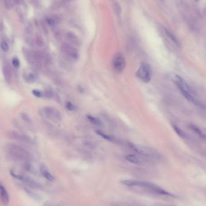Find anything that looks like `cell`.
Instances as JSON below:
<instances>
[{"instance_id": "obj_6", "label": "cell", "mask_w": 206, "mask_h": 206, "mask_svg": "<svg viewBox=\"0 0 206 206\" xmlns=\"http://www.w3.org/2000/svg\"><path fill=\"white\" fill-rule=\"evenodd\" d=\"M63 53L69 59L77 60L79 57V53L77 49L70 44L64 43L61 47Z\"/></svg>"}, {"instance_id": "obj_23", "label": "cell", "mask_w": 206, "mask_h": 206, "mask_svg": "<svg viewBox=\"0 0 206 206\" xmlns=\"http://www.w3.org/2000/svg\"><path fill=\"white\" fill-rule=\"evenodd\" d=\"M114 10H115L116 14L120 15L121 13V8L120 5H119V4L116 3V4H114Z\"/></svg>"}, {"instance_id": "obj_32", "label": "cell", "mask_w": 206, "mask_h": 206, "mask_svg": "<svg viewBox=\"0 0 206 206\" xmlns=\"http://www.w3.org/2000/svg\"><path fill=\"white\" fill-rule=\"evenodd\" d=\"M65 1H72V0H65Z\"/></svg>"}, {"instance_id": "obj_26", "label": "cell", "mask_w": 206, "mask_h": 206, "mask_svg": "<svg viewBox=\"0 0 206 206\" xmlns=\"http://www.w3.org/2000/svg\"><path fill=\"white\" fill-rule=\"evenodd\" d=\"M12 63L13 65V66L16 68H18L20 66V62L18 60V59H17L16 58H14L12 60Z\"/></svg>"}, {"instance_id": "obj_18", "label": "cell", "mask_w": 206, "mask_h": 206, "mask_svg": "<svg viewBox=\"0 0 206 206\" xmlns=\"http://www.w3.org/2000/svg\"><path fill=\"white\" fill-rule=\"evenodd\" d=\"M172 127H173L174 130L175 131V132L177 133V134L179 136H180L181 137H185V134L184 133V132H183V131H182L181 129H180L178 127H177V126H175V125H173Z\"/></svg>"}, {"instance_id": "obj_30", "label": "cell", "mask_w": 206, "mask_h": 206, "mask_svg": "<svg viewBox=\"0 0 206 206\" xmlns=\"http://www.w3.org/2000/svg\"><path fill=\"white\" fill-rule=\"evenodd\" d=\"M44 206H56L54 204L52 203H48V204H46Z\"/></svg>"}, {"instance_id": "obj_15", "label": "cell", "mask_w": 206, "mask_h": 206, "mask_svg": "<svg viewBox=\"0 0 206 206\" xmlns=\"http://www.w3.org/2000/svg\"><path fill=\"white\" fill-rule=\"evenodd\" d=\"M96 133L98 135L100 136L101 137H103V138L105 139L106 140H109V141H110V142H114V141L116 140L115 138H114V136H111V135H107V134H106V133H103V132H101V131H99V130L96 131Z\"/></svg>"}, {"instance_id": "obj_3", "label": "cell", "mask_w": 206, "mask_h": 206, "mask_svg": "<svg viewBox=\"0 0 206 206\" xmlns=\"http://www.w3.org/2000/svg\"><path fill=\"white\" fill-rule=\"evenodd\" d=\"M10 155L16 160L27 161L30 159V154L24 148L17 145H11L9 147Z\"/></svg>"}, {"instance_id": "obj_7", "label": "cell", "mask_w": 206, "mask_h": 206, "mask_svg": "<svg viewBox=\"0 0 206 206\" xmlns=\"http://www.w3.org/2000/svg\"><path fill=\"white\" fill-rule=\"evenodd\" d=\"M42 110L46 117L51 121L54 122H60L62 119V115L60 112L54 107L49 106L45 107Z\"/></svg>"}, {"instance_id": "obj_17", "label": "cell", "mask_w": 206, "mask_h": 206, "mask_svg": "<svg viewBox=\"0 0 206 206\" xmlns=\"http://www.w3.org/2000/svg\"><path fill=\"white\" fill-rule=\"evenodd\" d=\"M42 174L46 180H48L49 181H53L54 180V178L53 175L45 169H43L42 170Z\"/></svg>"}, {"instance_id": "obj_14", "label": "cell", "mask_w": 206, "mask_h": 206, "mask_svg": "<svg viewBox=\"0 0 206 206\" xmlns=\"http://www.w3.org/2000/svg\"><path fill=\"white\" fill-rule=\"evenodd\" d=\"M164 31H165V33L168 36V37L169 38V39L176 45L178 46H180V42L179 41V39H177V38L175 36V35L174 34H173L171 31H170L168 29H164Z\"/></svg>"}, {"instance_id": "obj_11", "label": "cell", "mask_w": 206, "mask_h": 206, "mask_svg": "<svg viewBox=\"0 0 206 206\" xmlns=\"http://www.w3.org/2000/svg\"><path fill=\"white\" fill-rule=\"evenodd\" d=\"M0 199L4 205L8 204L9 202V195L5 187L1 183H0Z\"/></svg>"}, {"instance_id": "obj_8", "label": "cell", "mask_w": 206, "mask_h": 206, "mask_svg": "<svg viewBox=\"0 0 206 206\" xmlns=\"http://www.w3.org/2000/svg\"><path fill=\"white\" fill-rule=\"evenodd\" d=\"M9 137L10 138V139H12L22 141V142H25V143H31V140L29 136H28L25 135L18 133H17L16 132H13V131L10 132L9 133Z\"/></svg>"}, {"instance_id": "obj_19", "label": "cell", "mask_w": 206, "mask_h": 206, "mask_svg": "<svg viewBox=\"0 0 206 206\" xmlns=\"http://www.w3.org/2000/svg\"><path fill=\"white\" fill-rule=\"evenodd\" d=\"M3 2L4 6L6 9L7 10L11 9V8L12 7V3L11 0H3Z\"/></svg>"}, {"instance_id": "obj_27", "label": "cell", "mask_w": 206, "mask_h": 206, "mask_svg": "<svg viewBox=\"0 0 206 206\" xmlns=\"http://www.w3.org/2000/svg\"><path fill=\"white\" fill-rule=\"evenodd\" d=\"M33 94H34L36 96L39 97V98L42 97V96H43V95H44V93H42L41 92L39 91H37V90L33 91Z\"/></svg>"}, {"instance_id": "obj_13", "label": "cell", "mask_w": 206, "mask_h": 206, "mask_svg": "<svg viewBox=\"0 0 206 206\" xmlns=\"http://www.w3.org/2000/svg\"><path fill=\"white\" fill-rule=\"evenodd\" d=\"M2 72L5 80L7 81H9L12 78V71L10 67L7 65H4L2 68Z\"/></svg>"}, {"instance_id": "obj_5", "label": "cell", "mask_w": 206, "mask_h": 206, "mask_svg": "<svg viewBox=\"0 0 206 206\" xmlns=\"http://www.w3.org/2000/svg\"><path fill=\"white\" fill-rule=\"evenodd\" d=\"M112 68L117 73H122L126 67V60L121 53L115 54L112 61Z\"/></svg>"}, {"instance_id": "obj_24", "label": "cell", "mask_w": 206, "mask_h": 206, "mask_svg": "<svg viewBox=\"0 0 206 206\" xmlns=\"http://www.w3.org/2000/svg\"><path fill=\"white\" fill-rule=\"evenodd\" d=\"M1 46L2 49L4 51H7L9 50V45H8V44H7L5 42H2L1 43Z\"/></svg>"}, {"instance_id": "obj_4", "label": "cell", "mask_w": 206, "mask_h": 206, "mask_svg": "<svg viewBox=\"0 0 206 206\" xmlns=\"http://www.w3.org/2000/svg\"><path fill=\"white\" fill-rule=\"evenodd\" d=\"M136 75L143 82L149 83L152 77V70L150 66L146 63H142L137 70Z\"/></svg>"}, {"instance_id": "obj_20", "label": "cell", "mask_w": 206, "mask_h": 206, "mask_svg": "<svg viewBox=\"0 0 206 206\" xmlns=\"http://www.w3.org/2000/svg\"><path fill=\"white\" fill-rule=\"evenodd\" d=\"M190 128H191L192 130H193V131H195L197 133H198V134L199 135H200L201 137H204L206 136L201 132V131L199 128H198L197 127L194 126L193 125H190Z\"/></svg>"}, {"instance_id": "obj_12", "label": "cell", "mask_w": 206, "mask_h": 206, "mask_svg": "<svg viewBox=\"0 0 206 206\" xmlns=\"http://www.w3.org/2000/svg\"><path fill=\"white\" fill-rule=\"evenodd\" d=\"M12 175H13V177H16V179H18L20 180H21L23 182H24L26 184H27L28 185H29L30 186H32V187H37L39 185L36 183V182H35L34 180H31V179H30L29 177H24V176H23V175H16V174H13Z\"/></svg>"}, {"instance_id": "obj_22", "label": "cell", "mask_w": 206, "mask_h": 206, "mask_svg": "<svg viewBox=\"0 0 206 206\" xmlns=\"http://www.w3.org/2000/svg\"><path fill=\"white\" fill-rule=\"evenodd\" d=\"M66 107L69 111H73L75 109L74 105L70 101H67L66 103Z\"/></svg>"}, {"instance_id": "obj_10", "label": "cell", "mask_w": 206, "mask_h": 206, "mask_svg": "<svg viewBox=\"0 0 206 206\" xmlns=\"http://www.w3.org/2000/svg\"><path fill=\"white\" fill-rule=\"evenodd\" d=\"M66 38L70 44L73 45L78 46L80 45V40L79 38L73 32L68 31L66 34Z\"/></svg>"}, {"instance_id": "obj_29", "label": "cell", "mask_w": 206, "mask_h": 206, "mask_svg": "<svg viewBox=\"0 0 206 206\" xmlns=\"http://www.w3.org/2000/svg\"><path fill=\"white\" fill-rule=\"evenodd\" d=\"M13 1L14 3L16 5H20L22 2V0H13Z\"/></svg>"}, {"instance_id": "obj_21", "label": "cell", "mask_w": 206, "mask_h": 206, "mask_svg": "<svg viewBox=\"0 0 206 206\" xmlns=\"http://www.w3.org/2000/svg\"><path fill=\"white\" fill-rule=\"evenodd\" d=\"M36 45L39 46V47H41L42 46L44 45V41H43V39H42V38L41 36H38L36 38Z\"/></svg>"}, {"instance_id": "obj_31", "label": "cell", "mask_w": 206, "mask_h": 206, "mask_svg": "<svg viewBox=\"0 0 206 206\" xmlns=\"http://www.w3.org/2000/svg\"><path fill=\"white\" fill-rule=\"evenodd\" d=\"M195 1H196V2H198V1H200V0H195Z\"/></svg>"}, {"instance_id": "obj_1", "label": "cell", "mask_w": 206, "mask_h": 206, "mask_svg": "<svg viewBox=\"0 0 206 206\" xmlns=\"http://www.w3.org/2000/svg\"><path fill=\"white\" fill-rule=\"evenodd\" d=\"M121 182L122 184L128 186V187H140L152 193L162 195H167V196H171V197L173 196L171 193L164 190V189H161L160 187L154 183H150V182H144V181L132 180H122Z\"/></svg>"}, {"instance_id": "obj_2", "label": "cell", "mask_w": 206, "mask_h": 206, "mask_svg": "<svg viewBox=\"0 0 206 206\" xmlns=\"http://www.w3.org/2000/svg\"><path fill=\"white\" fill-rule=\"evenodd\" d=\"M174 80L179 91L187 100L197 106H201L200 101L195 98L192 93L190 86L182 77L178 75H175Z\"/></svg>"}, {"instance_id": "obj_25", "label": "cell", "mask_w": 206, "mask_h": 206, "mask_svg": "<svg viewBox=\"0 0 206 206\" xmlns=\"http://www.w3.org/2000/svg\"><path fill=\"white\" fill-rule=\"evenodd\" d=\"M46 22L50 25H54L56 23V21L52 18H48L46 19Z\"/></svg>"}, {"instance_id": "obj_9", "label": "cell", "mask_w": 206, "mask_h": 206, "mask_svg": "<svg viewBox=\"0 0 206 206\" xmlns=\"http://www.w3.org/2000/svg\"><path fill=\"white\" fill-rule=\"evenodd\" d=\"M145 157L136 154H128L125 156V159L135 164H142L144 163Z\"/></svg>"}, {"instance_id": "obj_28", "label": "cell", "mask_w": 206, "mask_h": 206, "mask_svg": "<svg viewBox=\"0 0 206 206\" xmlns=\"http://www.w3.org/2000/svg\"><path fill=\"white\" fill-rule=\"evenodd\" d=\"M25 32L27 34H31L33 32V30L32 28L30 26H27L25 28Z\"/></svg>"}, {"instance_id": "obj_16", "label": "cell", "mask_w": 206, "mask_h": 206, "mask_svg": "<svg viewBox=\"0 0 206 206\" xmlns=\"http://www.w3.org/2000/svg\"><path fill=\"white\" fill-rule=\"evenodd\" d=\"M87 117L88 119V120L91 122L92 124L95 125H98V126H101L102 125V122L101 121H100L99 119L95 117V116H93L92 115H88L87 116Z\"/></svg>"}]
</instances>
